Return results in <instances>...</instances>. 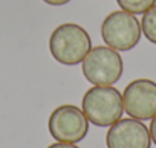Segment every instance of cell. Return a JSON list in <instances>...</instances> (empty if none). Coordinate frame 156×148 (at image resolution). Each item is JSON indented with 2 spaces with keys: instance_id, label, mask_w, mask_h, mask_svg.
Segmentation results:
<instances>
[{
  "instance_id": "1",
  "label": "cell",
  "mask_w": 156,
  "mask_h": 148,
  "mask_svg": "<svg viewBox=\"0 0 156 148\" xmlns=\"http://www.w3.org/2000/svg\"><path fill=\"white\" fill-rule=\"evenodd\" d=\"M92 49L89 32L76 23L57 26L49 37V52L55 61L64 66L80 64Z\"/></svg>"
},
{
  "instance_id": "2",
  "label": "cell",
  "mask_w": 156,
  "mask_h": 148,
  "mask_svg": "<svg viewBox=\"0 0 156 148\" xmlns=\"http://www.w3.org/2000/svg\"><path fill=\"white\" fill-rule=\"evenodd\" d=\"M81 110L90 124L97 127H110L122 118V95L112 86L90 87L83 96Z\"/></svg>"
},
{
  "instance_id": "3",
  "label": "cell",
  "mask_w": 156,
  "mask_h": 148,
  "mask_svg": "<svg viewBox=\"0 0 156 148\" xmlns=\"http://www.w3.org/2000/svg\"><path fill=\"white\" fill-rule=\"evenodd\" d=\"M84 78L95 86H113L119 81L124 63L118 50L109 46H97L81 61Z\"/></svg>"
},
{
  "instance_id": "4",
  "label": "cell",
  "mask_w": 156,
  "mask_h": 148,
  "mask_svg": "<svg viewBox=\"0 0 156 148\" xmlns=\"http://www.w3.org/2000/svg\"><path fill=\"white\" fill-rule=\"evenodd\" d=\"M141 23L136 15L127 11H113L101 23V37L104 43L121 52L132 50L141 40Z\"/></svg>"
},
{
  "instance_id": "5",
  "label": "cell",
  "mask_w": 156,
  "mask_h": 148,
  "mask_svg": "<svg viewBox=\"0 0 156 148\" xmlns=\"http://www.w3.org/2000/svg\"><path fill=\"white\" fill-rule=\"evenodd\" d=\"M48 130L57 142L78 143L89 131V121L81 108L72 104H64L51 113Z\"/></svg>"
},
{
  "instance_id": "6",
  "label": "cell",
  "mask_w": 156,
  "mask_h": 148,
  "mask_svg": "<svg viewBox=\"0 0 156 148\" xmlns=\"http://www.w3.org/2000/svg\"><path fill=\"white\" fill-rule=\"evenodd\" d=\"M124 112L135 119L147 121L156 115V83L139 78L129 83L122 93Z\"/></svg>"
},
{
  "instance_id": "7",
  "label": "cell",
  "mask_w": 156,
  "mask_h": 148,
  "mask_svg": "<svg viewBox=\"0 0 156 148\" xmlns=\"http://www.w3.org/2000/svg\"><path fill=\"white\" fill-rule=\"evenodd\" d=\"M107 148H150V131L142 121L124 118L110 125L106 134Z\"/></svg>"
},
{
  "instance_id": "8",
  "label": "cell",
  "mask_w": 156,
  "mask_h": 148,
  "mask_svg": "<svg viewBox=\"0 0 156 148\" xmlns=\"http://www.w3.org/2000/svg\"><path fill=\"white\" fill-rule=\"evenodd\" d=\"M141 29L142 34L145 35V38L156 44V3L142 14V20H141Z\"/></svg>"
},
{
  "instance_id": "9",
  "label": "cell",
  "mask_w": 156,
  "mask_h": 148,
  "mask_svg": "<svg viewBox=\"0 0 156 148\" xmlns=\"http://www.w3.org/2000/svg\"><path fill=\"white\" fill-rule=\"evenodd\" d=\"M116 3L119 5L122 11H127L136 15V14H144L145 11H148L156 3V0H116Z\"/></svg>"
},
{
  "instance_id": "10",
  "label": "cell",
  "mask_w": 156,
  "mask_h": 148,
  "mask_svg": "<svg viewBox=\"0 0 156 148\" xmlns=\"http://www.w3.org/2000/svg\"><path fill=\"white\" fill-rule=\"evenodd\" d=\"M148 131H150V137H151L153 143L156 145V115L151 118V122H150V128H148Z\"/></svg>"
},
{
  "instance_id": "11",
  "label": "cell",
  "mask_w": 156,
  "mask_h": 148,
  "mask_svg": "<svg viewBox=\"0 0 156 148\" xmlns=\"http://www.w3.org/2000/svg\"><path fill=\"white\" fill-rule=\"evenodd\" d=\"M48 148H80V146H76L75 143H67V142H55V143H51Z\"/></svg>"
},
{
  "instance_id": "12",
  "label": "cell",
  "mask_w": 156,
  "mask_h": 148,
  "mask_svg": "<svg viewBox=\"0 0 156 148\" xmlns=\"http://www.w3.org/2000/svg\"><path fill=\"white\" fill-rule=\"evenodd\" d=\"M46 5H51V6H61V5H66L69 3L70 0H43Z\"/></svg>"
}]
</instances>
